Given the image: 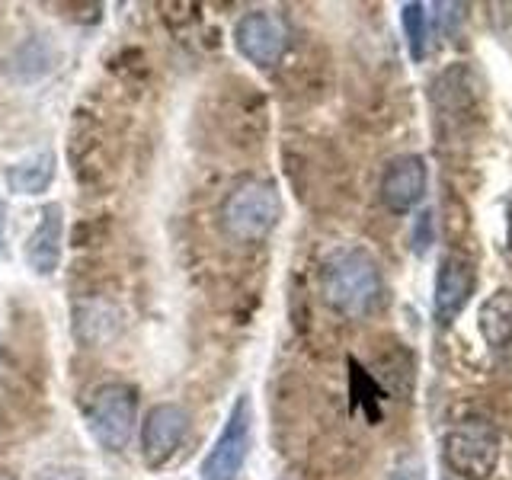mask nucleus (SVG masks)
<instances>
[{"label":"nucleus","mask_w":512,"mask_h":480,"mask_svg":"<svg viewBox=\"0 0 512 480\" xmlns=\"http://www.w3.org/2000/svg\"><path fill=\"white\" fill-rule=\"evenodd\" d=\"M320 295L336 314L362 317L381 298V266L362 247H343L320 266Z\"/></svg>","instance_id":"nucleus-1"},{"label":"nucleus","mask_w":512,"mask_h":480,"mask_svg":"<svg viewBox=\"0 0 512 480\" xmlns=\"http://www.w3.org/2000/svg\"><path fill=\"white\" fill-rule=\"evenodd\" d=\"M282 218V199L279 189L269 180H247L234 186L221 202V228L228 237L256 244L272 234V228Z\"/></svg>","instance_id":"nucleus-2"},{"label":"nucleus","mask_w":512,"mask_h":480,"mask_svg":"<svg viewBox=\"0 0 512 480\" xmlns=\"http://www.w3.org/2000/svg\"><path fill=\"white\" fill-rule=\"evenodd\" d=\"M500 448H503L500 429L490 420L471 416V420H461L445 432L442 455L458 477L487 480L496 471V464H500Z\"/></svg>","instance_id":"nucleus-3"},{"label":"nucleus","mask_w":512,"mask_h":480,"mask_svg":"<svg viewBox=\"0 0 512 480\" xmlns=\"http://www.w3.org/2000/svg\"><path fill=\"white\" fill-rule=\"evenodd\" d=\"M84 420L96 445L106 452H122L135 436L138 423V391L125 381H112L96 388L84 410Z\"/></svg>","instance_id":"nucleus-4"},{"label":"nucleus","mask_w":512,"mask_h":480,"mask_svg":"<svg viewBox=\"0 0 512 480\" xmlns=\"http://www.w3.org/2000/svg\"><path fill=\"white\" fill-rule=\"evenodd\" d=\"M250 439H253V404L247 394H240L218 432L215 445L208 448V455L202 461V480H237L250 455Z\"/></svg>","instance_id":"nucleus-5"},{"label":"nucleus","mask_w":512,"mask_h":480,"mask_svg":"<svg viewBox=\"0 0 512 480\" xmlns=\"http://www.w3.org/2000/svg\"><path fill=\"white\" fill-rule=\"evenodd\" d=\"M234 48L256 68H276L288 52V26L269 10L244 13L234 26Z\"/></svg>","instance_id":"nucleus-6"},{"label":"nucleus","mask_w":512,"mask_h":480,"mask_svg":"<svg viewBox=\"0 0 512 480\" xmlns=\"http://www.w3.org/2000/svg\"><path fill=\"white\" fill-rule=\"evenodd\" d=\"M186 429H189V413L180 404H157L148 410L141 423V458L144 464L151 468H164V464L176 455V448L183 445L186 439Z\"/></svg>","instance_id":"nucleus-7"},{"label":"nucleus","mask_w":512,"mask_h":480,"mask_svg":"<svg viewBox=\"0 0 512 480\" xmlns=\"http://www.w3.org/2000/svg\"><path fill=\"white\" fill-rule=\"evenodd\" d=\"M429 186V170L420 154H400L381 173L378 199L394 215H407L423 202Z\"/></svg>","instance_id":"nucleus-8"},{"label":"nucleus","mask_w":512,"mask_h":480,"mask_svg":"<svg viewBox=\"0 0 512 480\" xmlns=\"http://www.w3.org/2000/svg\"><path fill=\"white\" fill-rule=\"evenodd\" d=\"M474 288H477L474 263L461 253H445L436 272V317L442 324H448V320L468 308Z\"/></svg>","instance_id":"nucleus-9"},{"label":"nucleus","mask_w":512,"mask_h":480,"mask_svg":"<svg viewBox=\"0 0 512 480\" xmlns=\"http://www.w3.org/2000/svg\"><path fill=\"white\" fill-rule=\"evenodd\" d=\"M61 247H64V208L58 202H48L26 240V253H23L26 266L36 276H52L61 263Z\"/></svg>","instance_id":"nucleus-10"},{"label":"nucleus","mask_w":512,"mask_h":480,"mask_svg":"<svg viewBox=\"0 0 512 480\" xmlns=\"http://www.w3.org/2000/svg\"><path fill=\"white\" fill-rule=\"evenodd\" d=\"M55 154L52 151H36L26 154L23 160L7 167V189L16 196H42V192L55 183Z\"/></svg>","instance_id":"nucleus-11"},{"label":"nucleus","mask_w":512,"mask_h":480,"mask_svg":"<svg viewBox=\"0 0 512 480\" xmlns=\"http://www.w3.org/2000/svg\"><path fill=\"white\" fill-rule=\"evenodd\" d=\"M477 330L490 349H503L512 343V288H496L484 298L477 311Z\"/></svg>","instance_id":"nucleus-12"},{"label":"nucleus","mask_w":512,"mask_h":480,"mask_svg":"<svg viewBox=\"0 0 512 480\" xmlns=\"http://www.w3.org/2000/svg\"><path fill=\"white\" fill-rule=\"evenodd\" d=\"M400 26H404V36H407L413 61H423L426 52H429V13H426V4H416V0H410V4L400 7Z\"/></svg>","instance_id":"nucleus-13"},{"label":"nucleus","mask_w":512,"mask_h":480,"mask_svg":"<svg viewBox=\"0 0 512 480\" xmlns=\"http://www.w3.org/2000/svg\"><path fill=\"white\" fill-rule=\"evenodd\" d=\"M36 480H87L84 471L68 468V464H52V468H42L36 474Z\"/></svg>","instance_id":"nucleus-14"},{"label":"nucleus","mask_w":512,"mask_h":480,"mask_svg":"<svg viewBox=\"0 0 512 480\" xmlns=\"http://www.w3.org/2000/svg\"><path fill=\"white\" fill-rule=\"evenodd\" d=\"M4 228H7V205L4 196H0V247H4Z\"/></svg>","instance_id":"nucleus-15"},{"label":"nucleus","mask_w":512,"mask_h":480,"mask_svg":"<svg viewBox=\"0 0 512 480\" xmlns=\"http://www.w3.org/2000/svg\"><path fill=\"white\" fill-rule=\"evenodd\" d=\"M506 244L512 250V205H509V221H506Z\"/></svg>","instance_id":"nucleus-16"},{"label":"nucleus","mask_w":512,"mask_h":480,"mask_svg":"<svg viewBox=\"0 0 512 480\" xmlns=\"http://www.w3.org/2000/svg\"><path fill=\"white\" fill-rule=\"evenodd\" d=\"M0 480H13V477H10L7 471H0Z\"/></svg>","instance_id":"nucleus-17"}]
</instances>
